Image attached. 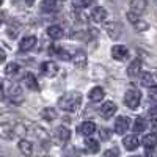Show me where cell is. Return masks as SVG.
<instances>
[{
  "mask_svg": "<svg viewBox=\"0 0 157 157\" xmlns=\"http://www.w3.org/2000/svg\"><path fill=\"white\" fill-rule=\"evenodd\" d=\"M80 102H82L80 93H66L58 99V107L64 112H75L80 107Z\"/></svg>",
  "mask_w": 157,
  "mask_h": 157,
  "instance_id": "6da1fadb",
  "label": "cell"
},
{
  "mask_svg": "<svg viewBox=\"0 0 157 157\" xmlns=\"http://www.w3.org/2000/svg\"><path fill=\"white\" fill-rule=\"evenodd\" d=\"M2 93H3V98L10 96L11 102H14V104H19V102H22V101H24L22 90H21V86H19L17 83H13V85H11V88H10V91H6L5 88H2Z\"/></svg>",
  "mask_w": 157,
  "mask_h": 157,
  "instance_id": "7a4b0ae2",
  "label": "cell"
},
{
  "mask_svg": "<svg viewBox=\"0 0 157 157\" xmlns=\"http://www.w3.org/2000/svg\"><path fill=\"white\" fill-rule=\"evenodd\" d=\"M141 101V93L138 90H129L126 91V96H124V104L129 107V109H137L138 104Z\"/></svg>",
  "mask_w": 157,
  "mask_h": 157,
  "instance_id": "3957f363",
  "label": "cell"
},
{
  "mask_svg": "<svg viewBox=\"0 0 157 157\" xmlns=\"http://www.w3.org/2000/svg\"><path fill=\"white\" fill-rule=\"evenodd\" d=\"M129 129V118L127 116H118L115 121V132L118 135H123Z\"/></svg>",
  "mask_w": 157,
  "mask_h": 157,
  "instance_id": "277c9868",
  "label": "cell"
},
{
  "mask_svg": "<svg viewBox=\"0 0 157 157\" xmlns=\"http://www.w3.org/2000/svg\"><path fill=\"white\" fill-rule=\"evenodd\" d=\"M41 72L46 75V77H55L58 74V66L57 63L54 61H44L41 64Z\"/></svg>",
  "mask_w": 157,
  "mask_h": 157,
  "instance_id": "5b68a950",
  "label": "cell"
},
{
  "mask_svg": "<svg viewBox=\"0 0 157 157\" xmlns=\"http://www.w3.org/2000/svg\"><path fill=\"white\" fill-rule=\"evenodd\" d=\"M116 113V105L113 102H104V105L101 107V116L104 118V120H109V118H112L113 115Z\"/></svg>",
  "mask_w": 157,
  "mask_h": 157,
  "instance_id": "8992f818",
  "label": "cell"
},
{
  "mask_svg": "<svg viewBox=\"0 0 157 157\" xmlns=\"http://www.w3.org/2000/svg\"><path fill=\"white\" fill-rule=\"evenodd\" d=\"M146 6H148V0H132L130 2V11L138 16L146 11Z\"/></svg>",
  "mask_w": 157,
  "mask_h": 157,
  "instance_id": "52a82bcc",
  "label": "cell"
},
{
  "mask_svg": "<svg viewBox=\"0 0 157 157\" xmlns=\"http://www.w3.org/2000/svg\"><path fill=\"white\" fill-rule=\"evenodd\" d=\"M72 63H74V66H75V68H78V69H85V68H86V63H88L85 52H82V50L75 52V54H74V58H72Z\"/></svg>",
  "mask_w": 157,
  "mask_h": 157,
  "instance_id": "ba28073f",
  "label": "cell"
},
{
  "mask_svg": "<svg viewBox=\"0 0 157 157\" xmlns=\"http://www.w3.org/2000/svg\"><path fill=\"white\" fill-rule=\"evenodd\" d=\"M127 55H129V50L124 47V46H113V49H112V57L115 58V60H118V61H121V60H124V58H127Z\"/></svg>",
  "mask_w": 157,
  "mask_h": 157,
  "instance_id": "9c48e42d",
  "label": "cell"
},
{
  "mask_svg": "<svg viewBox=\"0 0 157 157\" xmlns=\"http://www.w3.org/2000/svg\"><path fill=\"white\" fill-rule=\"evenodd\" d=\"M91 19H93L94 22H98V24H101V22H104L107 19V11L102 6H96V8H93V11H91Z\"/></svg>",
  "mask_w": 157,
  "mask_h": 157,
  "instance_id": "30bf717a",
  "label": "cell"
},
{
  "mask_svg": "<svg viewBox=\"0 0 157 157\" xmlns=\"http://www.w3.org/2000/svg\"><path fill=\"white\" fill-rule=\"evenodd\" d=\"M41 10L44 13H57L60 10V2L58 0H44L41 3Z\"/></svg>",
  "mask_w": 157,
  "mask_h": 157,
  "instance_id": "8fae6325",
  "label": "cell"
},
{
  "mask_svg": "<svg viewBox=\"0 0 157 157\" xmlns=\"http://www.w3.org/2000/svg\"><path fill=\"white\" fill-rule=\"evenodd\" d=\"M141 85L143 86H146V88H155L157 86V77L151 72H146V74H143L141 75Z\"/></svg>",
  "mask_w": 157,
  "mask_h": 157,
  "instance_id": "7c38bea8",
  "label": "cell"
},
{
  "mask_svg": "<svg viewBox=\"0 0 157 157\" xmlns=\"http://www.w3.org/2000/svg\"><path fill=\"white\" fill-rule=\"evenodd\" d=\"M24 83H25V86H27L29 90H32V91H38L39 90V85H38V82H36V77L33 75V74H30V72H27L24 75Z\"/></svg>",
  "mask_w": 157,
  "mask_h": 157,
  "instance_id": "4fadbf2b",
  "label": "cell"
},
{
  "mask_svg": "<svg viewBox=\"0 0 157 157\" xmlns=\"http://www.w3.org/2000/svg\"><path fill=\"white\" fill-rule=\"evenodd\" d=\"M123 145L127 151H134L138 148V138L137 135H126L124 140H123Z\"/></svg>",
  "mask_w": 157,
  "mask_h": 157,
  "instance_id": "5bb4252c",
  "label": "cell"
},
{
  "mask_svg": "<svg viewBox=\"0 0 157 157\" xmlns=\"http://www.w3.org/2000/svg\"><path fill=\"white\" fill-rule=\"evenodd\" d=\"M143 146H145V149L148 152L152 151L157 146V135L155 134H148L145 138H143Z\"/></svg>",
  "mask_w": 157,
  "mask_h": 157,
  "instance_id": "9a60e30c",
  "label": "cell"
},
{
  "mask_svg": "<svg viewBox=\"0 0 157 157\" xmlns=\"http://www.w3.org/2000/svg\"><path fill=\"white\" fill-rule=\"evenodd\" d=\"M35 44H36V38L35 36H25L22 41H21V44H19V49L24 52H27V50H32L33 47H35Z\"/></svg>",
  "mask_w": 157,
  "mask_h": 157,
  "instance_id": "2e32d148",
  "label": "cell"
},
{
  "mask_svg": "<svg viewBox=\"0 0 157 157\" xmlns=\"http://www.w3.org/2000/svg\"><path fill=\"white\" fill-rule=\"evenodd\" d=\"M47 35L52 39H61L63 35H64V32H63V29L60 27V25H50V27L47 29Z\"/></svg>",
  "mask_w": 157,
  "mask_h": 157,
  "instance_id": "e0dca14e",
  "label": "cell"
},
{
  "mask_svg": "<svg viewBox=\"0 0 157 157\" xmlns=\"http://www.w3.org/2000/svg\"><path fill=\"white\" fill-rule=\"evenodd\" d=\"M94 130H96V126H94L93 121H85L80 126V134H83L85 137H91L94 134Z\"/></svg>",
  "mask_w": 157,
  "mask_h": 157,
  "instance_id": "ac0fdd59",
  "label": "cell"
},
{
  "mask_svg": "<svg viewBox=\"0 0 157 157\" xmlns=\"http://www.w3.org/2000/svg\"><path fill=\"white\" fill-rule=\"evenodd\" d=\"M50 54H54L55 57H58L60 60H64V61H69L71 60V55L68 54L64 49H61V47H57V46H54L50 49Z\"/></svg>",
  "mask_w": 157,
  "mask_h": 157,
  "instance_id": "d6986e66",
  "label": "cell"
},
{
  "mask_svg": "<svg viewBox=\"0 0 157 157\" xmlns=\"http://www.w3.org/2000/svg\"><path fill=\"white\" fill-rule=\"evenodd\" d=\"M19 151L24 154V155H32L33 154V145L30 141H27V140H21L19 141Z\"/></svg>",
  "mask_w": 157,
  "mask_h": 157,
  "instance_id": "ffe728a7",
  "label": "cell"
},
{
  "mask_svg": "<svg viewBox=\"0 0 157 157\" xmlns=\"http://www.w3.org/2000/svg\"><path fill=\"white\" fill-rule=\"evenodd\" d=\"M104 96H105V93H104V90L101 86H94L90 91V99L93 102H99L101 99H104Z\"/></svg>",
  "mask_w": 157,
  "mask_h": 157,
  "instance_id": "44dd1931",
  "label": "cell"
},
{
  "mask_svg": "<svg viewBox=\"0 0 157 157\" xmlns=\"http://www.w3.org/2000/svg\"><path fill=\"white\" fill-rule=\"evenodd\" d=\"M85 148H86V151H88V152H93V154H94V152H98V151H99V148H101V146H99V141H98V140L86 138V140H85Z\"/></svg>",
  "mask_w": 157,
  "mask_h": 157,
  "instance_id": "7402d4cb",
  "label": "cell"
},
{
  "mask_svg": "<svg viewBox=\"0 0 157 157\" xmlns=\"http://www.w3.org/2000/svg\"><path fill=\"white\" fill-rule=\"evenodd\" d=\"M57 137H58V140H60V141H63V143H64V141H68V140L71 138V132H69V129H68V127H63V126H61V127H58V129H57Z\"/></svg>",
  "mask_w": 157,
  "mask_h": 157,
  "instance_id": "603a6c76",
  "label": "cell"
},
{
  "mask_svg": "<svg viewBox=\"0 0 157 157\" xmlns=\"http://www.w3.org/2000/svg\"><path fill=\"white\" fill-rule=\"evenodd\" d=\"M140 69H141V61L140 60H135L134 63H130V66H129V75L130 77H137L140 74Z\"/></svg>",
  "mask_w": 157,
  "mask_h": 157,
  "instance_id": "cb8c5ba5",
  "label": "cell"
},
{
  "mask_svg": "<svg viewBox=\"0 0 157 157\" xmlns=\"http://www.w3.org/2000/svg\"><path fill=\"white\" fill-rule=\"evenodd\" d=\"M41 118L46 121H54L55 118H57V112L54 109H50V107H46L43 112H41Z\"/></svg>",
  "mask_w": 157,
  "mask_h": 157,
  "instance_id": "d4e9b609",
  "label": "cell"
},
{
  "mask_svg": "<svg viewBox=\"0 0 157 157\" xmlns=\"http://www.w3.org/2000/svg\"><path fill=\"white\" fill-rule=\"evenodd\" d=\"M145 129H146V120H145V118H141V116H138L137 120H135V124H134V130L140 134Z\"/></svg>",
  "mask_w": 157,
  "mask_h": 157,
  "instance_id": "484cf974",
  "label": "cell"
},
{
  "mask_svg": "<svg viewBox=\"0 0 157 157\" xmlns=\"http://www.w3.org/2000/svg\"><path fill=\"white\" fill-rule=\"evenodd\" d=\"M72 5L77 10H83V8H88L93 5V0H72Z\"/></svg>",
  "mask_w": 157,
  "mask_h": 157,
  "instance_id": "4316f807",
  "label": "cell"
},
{
  "mask_svg": "<svg viewBox=\"0 0 157 157\" xmlns=\"http://www.w3.org/2000/svg\"><path fill=\"white\" fill-rule=\"evenodd\" d=\"M17 71H19V66L16 63H10V64H6V68H5V74L6 75H14V74H17Z\"/></svg>",
  "mask_w": 157,
  "mask_h": 157,
  "instance_id": "83f0119b",
  "label": "cell"
},
{
  "mask_svg": "<svg viewBox=\"0 0 157 157\" xmlns=\"http://www.w3.org/2000/svg\"><path fill=\"white\" fill-rule=\"evenodd\" d=\"M149 116H151V126L157 129V107H152L149 110Z\"/></svg>",
  "mask_w": 157,
  "mask_h": 157,
  "instance_id": "f1b7e54d",
  "label": "cell"
},
{
  "mask_svg": "<svg viewBox=\"0 0 157 157\" xmlns=\"http://www.w3.org/2000/svg\"><path fill=\"white\" fill-rule=\"evenodd\" d=\"M127 19H129V22H132V24L137 25V22L140 21V16L135 14V13H132V11H129V13H127Z\"/></svg>",
  "mask_w": 157,
  "mask_h": 157,
  "instance_id": "f546056e",
  "label": "cell"
},
{
  "mask_svg": "<svg viewBox=\"0 0 157 157\" xmlns=\"http://www.w3.org/2000/svg\"><path fill=\"white\" fill-rule=\"evenodd\" d=\"M99 135H101V140H109L110 138V130L109 129H102L99 132Z\"/></svg>",
  "mask_w": 157,
  "mask_h": 157,
  "instance_id": "4dcf8cb0",
  "label": "cell"
},
{
  "mask_svg": "<svg viewBox=\"0 0 157 157\" xmlns=\"http://www.w3.org/2000/svg\"><path fill=\"white\" fill-rule=\"evenodd\" d=\"M104 157H118V149L115 148V149L105 151V152H104Z\"/></svg>",
  "mask_w": 157,
  "mask_h": 157,
  "instance_id": "1f68e13d",
  "label": "cell"
},
{
  "mask_svg": "<svg viewBox=\"0 0 157 157\" xmlns=\"http://www.w3.org/2000/svg\"><path fill=\"white\" fill-rule=\"evenodd\" d=\"M0 60L5 61V52H3V50H2V54H0Z\"/></svg>",
  "mask_w": 157,
  "mask_h": 157,
  "instance_id": "d6a6232c",
  "label": "cell"
},
{
  "mask_svg": "<svg viewBox=\"0 0 157 157\" xmlns=\"http://www.w3.org/2000/svg\"><path fill=\"white\" fill-rule=\"evenodd\" d=\"M25 2H27V5H29V6H32V5H33V2H35V0H25Z\"/></svg>",
  "mask_w": 157,
  "mask_h": 157,
  "instance_id": "836d02e7",
  "label": "cell"
},
{
  "mask_svg": "<svg viewBox=\"0 0 157 157\" xmlns=\"http://www.w3.org/2000/svg\"><path fill=\"white\" fill-rule=\"evenodd\" d=\"M152 93H154V96L157 98V86H155V88H152Z\"/></svg>",
  "mask_w": 157,
  "mask_h": 157,
  "instance_id": "e575fe53",
  "label": "cell"
},
{
  "mask_svg": "<svg viewBox=\"0 0 157 157\" xmlns=\"http://www.w3.org/2000/svg\"><path fill=\"white\" fill-rule=\"evenodd\" d=\"M130 157H141V155H130Z\"/></svg>",
  "mask_w": 157,
  "mask_h": 157,
  "instance_id": "d590c367",
  "label": "cell"
}]
</instances>
